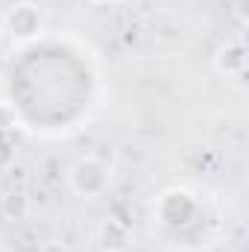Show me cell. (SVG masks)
<instances>
[{"label":"cell","instance_id":"cell-1","mask_svg":"<svg viewBox=\"0 0 249 252\" xmlns=\"http://www.w3.org/2000/svg\"><path fill=\"white\" fill-rule=\"evenodd\" d=\"M109 179H112V167L97 161V158H91V156L70 167V188L76 190L79 196H85V199L106 193Z\"/></svg>","mask_w":249,"mask_h":252},{"label":"cell","instance_id":"cell-2","mask_svg":"<svg viewBox=\"0 0 249 252\" xmlns=\"http://www.w3.org/2000/svg\"><path fill=\"white\" fill-rule=\"evenodd\" d=\"M6 32L15 41H32L41 32V12L32 3H21L6 15Z\"/></svg>","mask_w":249,"mask_h":252},{"label":"cell","instance_id":"cell-3","mask_svg":"<svg viewBox=\"0 0 249 252\" xmlns=\"http://www.w3.org/2000/svg\"><path fill=\"white\" fill-rule=\"evenodd\" d=\"M100 247L106 252H124L129 247V226L121 220H106L100 226Z\"/></svg>","mask_w":249,"mask_h":252},{"label":"cell","instance_id":"cell-4","mask_svg":"<svg viewBox=\"0 0 249 252\" xmlns=\"http://www.w3.org/2000/svg\"><path fill=\"white\" fill-rule=\"evenodd\" d=\"M214 62H217V70H220V73L238 76V73L247 70V50H244V44H226V47L217 53Z\"/></svg>","mask_w":249,"mask_h":252},{"label":"cell","instance_id":"cell-5","mask_svg":"<svg viewBox=\"0 0 249 252\" xmlns=\"http://www.w3.org/2000/svg\"><path fill=\"white\" fill-rule=\"evenodd\" d=\"M27 211H30V202L24 193H6L3 196V214L9 220H21V217H27Z\"/></svg>","mask_w":249,"mask_h":252},{"label":"cell","instance_id":"cell-6","mask_svg":"<svg viewBox=\"0 0 249 252\" xmlns=\"http://www.w3.org/2000/svg\"><path fill=\"white\" fill-rule=\"evenodd\" d=\"M41 252H67V250H64L62 241H47V244L41 247Z\"/></svg>","mask_w":249,"mask_h":252},{"label":"cell","instance_id":"cell-7","mask_svg":"<svg viewBox=\"0 0 249 252\" xmlns=\"http://www.w3.org/2000/svg\"><path fill=\"white\" fill-rule=\"evenodd\" d=\"M97 3H118V0H97Z\"/></svg>","mask_w":249,"mask_h":252},{"label":"cell","instance_id":"cell-8","mask_svg":"<svg viewBox=\"0 0 249 252\" xmlns=\"http://www.w3.org/2000/svg\"><path fill=\"white\" fill-rule=\"evenodd\" d=\"M0 252H6V250H0Z\"/></svg>","mask_w":249,"mask_h":252}]
</instances>
